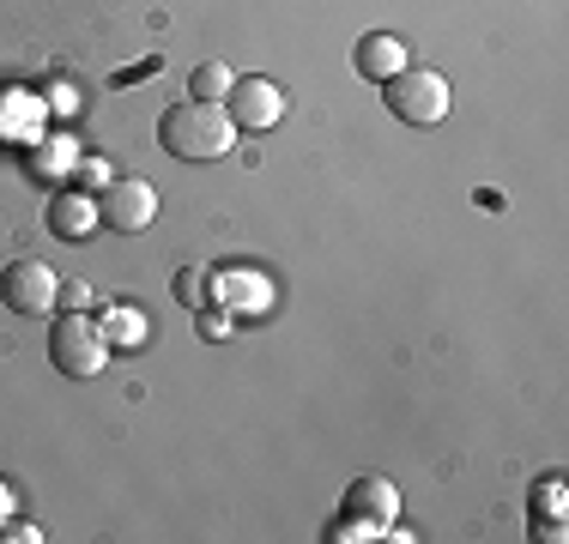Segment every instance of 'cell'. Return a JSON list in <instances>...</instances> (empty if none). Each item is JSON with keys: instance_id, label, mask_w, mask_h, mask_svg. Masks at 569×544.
Masks as SVG:
<instances>
[{"instance_id": "cell-1", "label": "cell", "mask_w": 569, "mask_h": 544, "mask_svg": "<svg viewBox=\"0 0 569 544\" xmlns=\"http://www.w3.org/2000/svg\"><path fill=\"white\" fill-rule=\"evenodd\" d=\"M158 145H164L176 163H212V158H224L230 145H237V128H230V115L219 103L188 98V103L164 109V121H158Z\"/></svg>"}, {"instance_id": "cell-2", "label": "cell", "mask_w": 569, "mask_h": 544, "mask_svg": "<svg viewBox=\"0 0 569 544\" xmlns=\"http://www.w3.org/2000/svg\"><path fill=\"white\" fill-rule=\"evenodd\" d=\"M382 91H388V109H395L406 128H437L449 115V79L437 67H400Z\"/></svg>"}, {"instance_id": "cell-3", "label": "cell", "mask_w": 569, "mask_h": 544, "mask_svg": "<svg viewBox=\"0 0 569 544\" xmlns=\"http://www.w3.org/2000/svg\"><path fill=\"white\" fill-rule=\"evenodd\" d=\"M49 357H56V370L67 381H91L110 363V339H103V326L91 315H61L56 339H49Z\"/></svg>"}, {"instance_id": "cell-4", "label": "cell", "mask_w": 569, "mask_h": 544, "mask_svg": "<svg viewBox=\"0 0 569 544\" xmlns=\"http://www.w3.org/2000/svg\"><path fill=\"white\" fill-rule=\"evenodd\" d=\"M224 115L237 133H273L284 121V91L273 85V79H237V85L224 91Z\"/></svg>"}, {"instance_id": "cell-5", "label": "cell", "mask_w": 569, "mask_h": 544, "mask_svg": "<svg viewBox=\"0 0 569 544\" xmlns=\"http://www.w3.org/2000/svg\"><path fill=\"white\" fill-rule=\"evenodd\" d=\"M56 296H61V279L49 272V261H12L0 272V303L12 315H49Z\"/></svg>"}, {"instance_id": "cell-6", "label": "cell", "mask_w": 569, "mask_h": 544, "mask_svg": "<svg viewBox=\"0 0 569 544\" xmlns=\"http://www.w3.org/2000/svg\"><path fill=\"white\" fill-rule=\"evenodd\" d=\"M158 218V194H152V182H103V194H98V224H110L121 230V236H133V230H146Z\"/></svg>"}, {"instance_id": "cell-7", "label": "cell", "mask_w": 569, "mask_h": 544, "mask_svg": "<svg viewBox=\"0 0 569 544\" xmlns=\"http://www.w3.org/2000/svg\"><path fill=\"white\" fill-rule=\"evenodd\" d=\"M351 67H358L370 85H388L400 67H412V54H406V43H400L395 31H370V37L358 43V54H351Z\"/></svg>"}, {"instance_id": "cell-8", "label": "cell", "mask_w": 569, "mask_h": 544, "mask_svg": "<svg viewBox=\"0 0 569 544\" xmlns=\"http://www.w3.org/2000/svg\"><path fill=\"white\" fill-rule=\"evenodd\" d=\"M49 230H56L61 242H86L91 230H98V200H91V194H73V188H67V194H56V200H49Z\"/></svg>"}, {"instance_id": "cell-9", "label": "cell", "mask_w": 569, "mask_h": 544, "mask_svg": "<svg viewBox=\"0 0 569 544\" xmlns=\"http://www.w3.org/2000/svg\"><path fill=\"white\" fill-rule=\"evenodd\" d=\"M395 508H400V496H395V484H388V478H358V484H351V496H346V514H363V526H388V521H395Z\"/></svg>"}, {"instance_id": "cell-10", "label": "cell", "mask_w": 569, "mask_h": 544, "mask_svg": "<svg viewBox=\"0 0 569 544\" xmlns=\"http://www.w3.org/2000/svg\"><path fill=\"white\" fill-rule=\"evenodd\" d=\"M103 339H110L116 351H140L146 339H152V326H146V315H133V309H103Z\"/></svg>"}, {"instance_id": "cell-11", "label": "cell", "mask_w": 569, "mask_h": 544, "mask_svg": "<svg viewBox=\"0 0 569 544\" xmlns=\"http://www.w3.org/2000/svg\"><path fill=\"white\" fill-rule=\"evenodd\" d=\"M230 85H237V73H230L224 61H200V67H194V79H188V98H200V103H219Z\"/></svg>"}, {"instance_id": "cell-12", "label": "cell", "mask_w": 569, "mask_h": 544, "mask_svg": "<svg viewBox=\"0 0 569 544\" xmlns=\"http://www.w3.org/2000/svg\"><path fill=\"white\" fill-rule=\"evenodd\" d=\"M207 272H200V266H182V272H176V303H182V309H200V303H207Z\"/></svg>"}, {"instance_id": "cell-13", "label": "cell", "mask_w": 569, "mask_h": 544, "mask_svg": "<svg viewBox=\"0 0 569 544\" xmlns=\"http://www.w3.org/2000/svg\"><path fill=\"white\" fill-rule=\"evenodd\" d=\"M56 303L67 309V315H86V309H91V291H86V284H61Z\"/></svg>"}, {"instance_id": "cell-14", "label": "cell", "mask_w": 569, "mask_h": 544, "mask_svg": "<svg viewBox=\"0 0 569 544\" xmlns=\"http://www.w3.org/2000/svg\"><path fill=\"white\" fill-rule=\"evenodd\" d=\"M200 333H207V339H224V333H230V315H224V309H207V303H200Z\"/></svg>"}]
</instances>
